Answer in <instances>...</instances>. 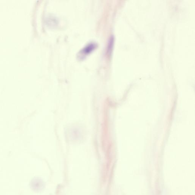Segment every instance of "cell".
Segmentation results:
<instances>
[{
  "label": "cell",
  "instance_id": "cell-2",
  "mask_svg": "<svg viewBox=\"0 0 195 195\" xmlns=\"http://www.w3.org/2000/svg\"><path fill=\"white\" fill-rule=\"evenodd\" d=\"M114 42V38L113 36H112L109 40L108 46H107V52L109 55L111 54L113 47Z\"/></svg>",
  "mask_w": 195,
  "mask_h": 195
},
{
  "label": "cell",
  "instance_id": "cell-1",
  "mask_svg": "<svg viewBox=\"0 0 195 195\" xmlns=\"http://www.w3.org/2000/svg\"><path fill=\"white\" fill-rule=\"evenodd\" d=\"M96 44L94 42H91L87 44L79 52L78 54L79 57L81 58L84 57V56H86L92 51L94 50L96 48Z\"/></svg>",
  "mask_w": 195,
  "mask_h": 195
}]
</instances>
